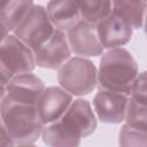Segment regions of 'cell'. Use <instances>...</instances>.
I'll list each match as a JSON object with an SVG mask.
<instances>
[{
    "label": "cell",
    "mask_w": 147,
    "mask_h": 147,
    "mask_svg": "<svg viewBox=\"0 0 147 147\" xmlns=\"http://www.w3.org/2000/svg\"><path fill=\"white\" fill-rule=\"evenodd\" d=\"M129 100L130 95L127 94L99 90L93 98V108L96 117L102 123L118 124L125 121Z\"/></svg>",
    "instance_id": "30bf717a"
},
{
    "label": "cell",
    "mask_w": 147,
    "mask_h": 147,
    "mask_svg": "<svg viewBox=\"0 0 147 147\" xmlns=\"http://www.w3.org/2000/svg\"><path fill=\"white\" fill-rule=\"evenodd\" d=\"M54 31L55 26L51 22L46 8L41 5H34L13 32L34 52L52 37Z\"/></svg>",
    "instance_id": "8992f818"
},
{
    "label": "cell",
    "mask_w": 147,
    "mask_h": 147,
    "mask_svg": "<svg viewBox=\"0 0 147 147\" xmlns=\"http://www.w3.org/2000/svg\"><path fill=\"white\" fill-rule=\"evenodd\" d=\"M71 55L65 31L55 29L52 37L34 51L37 67L44 69H60Z\"/></svg>",
    "instance_id": "ba28073f"
},
{
    "label": "cell",
    "mask_w": 147,
    "mask_h": 147,
    "mask_svg": "<svg viewBox=\"0 0 147 147\" xmlns=\"http://www.w3.org/2000/svg\"><path fill=\"white\" fill-rule=\"evenodd\" d=\"M139 69L131 53L123 48H111L102 54L98 69V87L131 95Z\"/></svg>",
    "instance_id": "3957f363"
},
{
    "label": "cell",
    "mask_w": 147,
    "mask_h": 147,
    "mask_svg": "<svg viewBox=\"0 0 147 147\" xmlns=\"http://www.w3.org/2000/svg\"><path fill=\"white\" fill-rule=\"evenodd\" d=\"M146 9L145 0H111V13L129 22L132 29L142 28Z\"/></svg>",
    "instance_id": "9a60e30c"
},
{
    "label": "cell",
    "mask_w": 147,
    "mask_h": 147,
    "mask_svg": "<svg viewBox=\"0 0 147 147\" xmlns=\"http://www.w3.org/2000/svg\"><path fill=\"white\" fill-rule=\"evenodd\" d=\"M130 98L139 103L147 106V70L138 75L133 84Z\"/></svg>",
    "instance_id": "d6986e66"
},
{
    "label": "cell",
    "mask_w": 147,
    "mask_h": 147,
    "mask_svg": "<svg viewBox=\"0 0 147 147\" xmlns=\"http://www.w3.org/2000/svg\"><path fill=\"white\" fill-rule=\"evenodd\" d=\"M72 101V94L63 87H46L37 103V109L44 124L47 125L61 118Z\"/></svg>",
    "instance_id": "7c38bea8"
},
{
    "label": "cell",
    "mask_w": 147,
    "mask_h": 147,
    "mask_svg": "<svg viewBox=\"0 0 147 147\" xmlns=\"http://www.w3.org/2000/svg\"><path fill=\"white\" fill-rule=\"evenodd\" d=\"M0 101L1 125L8 131L14 146L34 144L46 126L39 116L37 106L17 103L6 96Z\"/></svg>",
    "instance_id": "7a4b0ae2"
},
{
    "label": "cell",
    "mask_w": 147,
    "mask_h": 147,
    "mask_svg": "<svg viewBox=\"0 0 147 147\" xmlns=\"http://www.w3.org/2000/svg\"><path fill=\"white\" fill-rule=\"evenodd\" d=\"M125 124L138 130L147 131V106L130 98L126 109Z\"/></svg>",
    "instance_id": "e0dca14e"
},
{
    "label": "cell",
    "mask_w": 147,
    "mask_h": 147,
    "mask_svg": "<svg viewBox=\"0 0 147 147\" xmlns=\"http://www.w3.org/2000/svg\"><path fill=\"white\" fill-rule=\"evenodd\" d=\"M70 49L78 56L90 57L103 54V47L99 40L96 25L80 20L67 31Z\"/></svg>",
    "instance_id": "9c48e42d"
},
{
    "label": "cell",
    "mask_w": 147,
    "mask_h": 147,
    "mask_svg": "<svg viewBox=\"0 0 147 147\" xmlns=\"http://www.w3.org/2000/svg\"><path fill=\"white\" fill-rule=\"evenodd\" d=\"M34 52L15 34L1 39L0 76L1 85H6L15 76L32 72L36 68Z\"/></svg>",
    "instance_id": "5b68a950"
},
{
    "label": "cell",
    "mask_w": 147,
    "mask_h": 147,
    "mask_svg": "<svg viewBox=\"0 0 147 147\" xmlns=\"http://www.w3.org/2000/svg\"><path fill=\"white\" fill-rule=\"evenodd\" d=\"M119 146H147V131L123 125L118 134Z\"/></svg>",
    "instance_id": "ac0fdd59"
},
{
    "label": "cell",
    "mask_w": 147,
    "mask_h": 147,
    "mask_svg": "<svg viewBox=\"0 0 147 147\" xmlns=\"http://www.w3.org/2000/svg\"><path fill=\"white\" fill-rule=\"evenodd\" d=\"M46 10L55 29L65 32L82 20L75 0H49Z\"/></svg>",
    "instance_id": "4fadbf2b"
},
{
    "label": "cell",
    "mask_w": 147,
    "mask_h": 147,
    "mask_svg": "<svg viewBox=\"0 0 147 147\" xmlns=\"http://www.w3.org/2000/svg\"><path fill=\"white\" fill-rule=\"evenodd\" d=\"M144 31H145V34L147 36V9H146V14H145V20H144Z\"/></svg>",
    "instance_id": "44dd1931"
},
{
    "label": "cell",
    "mask_w": 147,
    "mask_h": 147,
    "mask_svg": "<svg viewBox=\"0 0 147 147\" xmlns=\"http://www.w3.org/2000/svg\"><path fill=\"white\" fill-rule=\"evenodd\" d=\"M45 88L44 82L38 76L32 72L22 74L11 78L6 85H1L0 99L6 96L17 103L37 106Z\"/></svg>",
    "instance_id": "52a82bcc"
},
{
    "label": "cell",
    "mask_w": 147,
    "mask_h": 147,
    "mask_svg": "<svg viewBox=\"0 0 147 147\" xmlns=\"http://www.w3.org/2000/svg\"><path fill=\"white\" fill-rule=\"evenodd\" d=\"M95 25L99 40L106 49L122 47L131 40L132 26L129 22L114 13H110Z\"/></svg>",
    "instance_id": "8fae6325"
},
{
    "label": "cell",
    "mask_w": 147,
    "mask_h": 147,
    "mask_svg": "<svg viewBox=\"0 0 147 147\" xmlns=\"http://www.w3.org/2000/svg\"><path fill=\"white\" fill-rule=\"evenodd\" d=\"M33 6V0H1V39L22 23Z\"/></svg>",
    "instance_id": "5bb4252c"
},
{
    "label": "cell",
    "mask_w": 147,
    "mask_h": 147,
    "mask_svg": "<svg viewBox=\"0 0 147 147\" xmlns=\"http://www.w3.org/2000/svg\"><path fill=\"white\" fill-rule=\"evenodd\" d=\"M82 20L96 24L111 13V0H75Z\"/></svg>",
    "instance_id": "2e32d148"
},
{
    "label": "cell",
    "mask_w": 147,
    "mask_h": 147,
    "mask_svg": "<svg viewBox=\"0 0 147 147\" xmlns=\"http://www.w3.org/2000/svg\"><path fill=\"white\" fill-rule=\"evenodd\" d=\"M145 1H146V2H147V0H145Z\"/></svg>",
    "instance_id": "7402d4cb"
},
{
    "label": "cell",
    "mask_w": 147,
    "mask_h": 147,
    "mask_svg": "<svg viewBox=\"0 0 147 147\" xmlns=\"http://www.w3.org/2000/svg\"><path fill=\"white\" fill-rule=\"evenodd\" d=\"M98 125L91 103L76 99L57 121L44 127L42 142L48 146H78L82 138L91 136Z\"/></svg>",
    "instance_id": "6da1fadb"
},
{
    "label": "cell",
    "mask_w": 147,
    "mask_h": 147,
    "mask_svg": "<svg viewBox=\"0 0 147 147\" xmlns=\"http://www.w3.org/2000/svg\"><path fill=\"white\" fill-rule=\"evenodd\" d=\"M57 82L70 94L84 96L98 86V69L87 57L74 56L59 69Z\"/></svg>",
    "instance_id": "277c9868"
},
{
    "label": "cell",
    "mask_w": 147,
    "mask_h": 147,
    "mask_svg": "<svg viewBox=\"0 0 147 147\" xmlns=\"http://www.w3.org/2000/svg\"><path fill=\"white\" fill-rule=\"evenodd\" d=\"M0 146L2 147H11L14 146L13 140L8 133V131L6 130V127L3 125H1V137H0Z\"/></svg>",
    "instance_id": "ffe728a7"
}]
</instances>
